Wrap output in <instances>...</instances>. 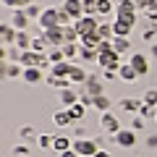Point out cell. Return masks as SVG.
<instances>
[{
	"instance_id": "obj_24",
	"label": "cell",
	"mask_w": 157,
	"mask_h": 157,
	"mask_svg": "<svg viewBox=\"0 0 157 157\" xmlns=\"http://www.w3.org/2000/svg\"><path fill=\"white\" fill-rule=\"evenodd\" d=\"M45 81H47L50 86H55V89H68V86H73V84H71V78H60V76H52V73L45 78Z\"/></svg>"
},
{
	"instance_id": "obj_43",
	"label": "cell",
	"mask_w": 157,
	"mask_h": 157,
	"mask_svg": "<svg viewBox=\"0 0 157 157\" xmlns=\"http://www.w3.org/2000/svg\"><path fill=\"white\" fill-rule=\"evenodd\" d=\"M144 16H147V18H149V21H152V24H155V21H157V0H152V6H149V8H147V11H144Z\"/></svg>"
},
{
	"instance_id": "obj_41",
	"label": "cell",
	"mask_w": 157,
	"mask_h": 157,
	"mask_svg": "<svg viewBox=\"0 0 157 157\" xmlns=\"http://www.w3.org/2000/svg\"><path fill=\"white\" fill-rule=\"evenodd\" d=\"M58 24H60V26H71L73 24V18L66 13V8H58Z\"/></svg>"
},
{
	"instance_id": "obj_14",
	"label": "cell",
	"mask_w": 157,
	"mask_h": 157,
	"mask_svg": "<svg viewBox=\"0 0 157 157\" xmlns=\"http://www.w3.org/2000/svg\"><path fill=\"white\" fill-rule=\"evenodd\" d=\"M76 102H78V89H73V86L60 89V105H63V110L71 107V105H76Z\"/></svg>"
},
{
	"instance_id": "obj_18",
	"label": "cell",
	"mask_w": 157,
	"mask_h": 157,
	"mask_svg": "<svg viewBox=\"0 0 157 157\" xmlns=\"http://www.w3.org/2000/svg\"><path fill=\"white\" fill-rule=\"evenodd\" d=\"M24 81H26V84H39V81H42V68H24Z\"/></svg>"
},
{
	"instance_id": "obj_33",
	"label": "cell",
	"mask_w": 157,
	"mask_h": 157,
	"mask_svg": "<svg viewBox=\"0 0 157 157\" xmlns=\"http://www.w3.org/2000/svg\"><path fill=\"white\" fill-rule=\"evenodd\" d=\"M97 34H100L102 39H113V37H115V32H113V21H110V24H102V21H100V26H97Z\"/></svg>"
},
{
	"instance_id": "obj_12",
	"label": "cell",
	"mask_w": 157,
	"mask_h": 157,
	"mask_svg": "<svg viewBox=\"0 0 157 157\" xmlns=\"http://www.w3.org/2000/svg\"><path fill=\"white\" fill-rule=\"evenodd\" d=\"M118 78L126 81V84H131V81L139 78V73H136V68L131 66V63H121V68H118Z\"/></svg>"
},
{
	"instance_id": "obj_4",
	"label": "cell",
	"mask_w": 157,
	"mask_h": 157,
	"mask_svg": "<svg viewBox=\"0 0 157 157\" xmlns=\"http://www.w3.org/2000/svg\"><path fill=\"white\" fill-rule=\"evenodd\" d=\"M97 66L102 68V71H107V68H121V55H118L115 50H107V52H100V58H97Z\"/></svg>"
},
{
	"instance_id": "obj_42",
	"label": "cell",
	"mask_w": 157,
	"mask_h": 157,
	"mask_svg": "<svg viewBox=\"0 0 157 157\" xmlns=\"http://www.w3.org/2000/svg\"><path fill=\"white\" fill-rule=\"evenodd\" d=\"M84 3V16H97V0H81Z\"/></svg>"
},
{
	"instance_id": "obj_17",
	"label": "cell",
	"mask_w": 157,
	"mask_h": 157,
	"mask_svg": "<svg viewBox=\"0 0 157 157\" xmlns=\"http://www.w3.org/2000/svg\"><path fill=\"white\" fill-rule=\"evenodd\" d=\"M141 102H144V100H134V97H123V100H118V110H126V113H139Z\"/></svg>"
},
{
	"instance_id": "obj_38",
	"label": "cell",
	"mask_w": 157,
	"mask_h": 157,
	"mask_svg": "<svg viewBox=\"0 0 157 157\" xmlns=\"http://www.w3.org/2000/svg\"><path fill=\"white\" fill-rule=\"evenodd\" d=\"M18 76H24V66H21V63H11L6 78H18Z\"/></svg>"
},
{
	"instance_id": "obj_27",
	"label": "cell",
	"mask_w": 157,
	"mask_h": 157,
	"mask_svg": "<svg viewBox=\"0 0 157 157\" xmlns=\"http://www.w3.org/2000/svg\"><path fill=\"white\" fill-rule=\"evenodd\" d=\"M71 139H68V136H55V141H52V149L55 152H68L71 149Z\"/></svg>"
},
{
	"instance_id": "obj_16",
	"label": "cell",
	"mask_w": 157,
	"mask_h": 157,
	"mask_svg": "<svg viewBox=\"0 0 157 157\" xmlns=\"http://www.w3.org/2000/svg\"><path fill=\"white\" fill-rule=\"evenodd\" d=\"M131 29H134V24L126 21V18H115V21H113V32H115V37H128Z\"/></svg>"
},
{
	"instance_id": "obj_30",
	"label": "cell",
	"mask_w": 157,
	"mask_h": 157,
	"mask_svg": "<svg viewBox=\"0 0 157 157\" xmlns=\"http://www.w3.org/2000/svg\"><path fill=\"white\" fill-rule=\"evenodd\" d=\"M113 11V0H97V16H110Z\"/></svg>"
},
{
	"instance_id": "obj_51",
	"label": "cell",
	"mask_w": 157,
	"mask_h": 157,
	"mask_svg": "<svg viewBox=\"0 0 157 157\" xmlns=\"http://www.w3.org/2000/svg\"><path fill=\"white\" fill-rule=\"evenodd\" d=\"M60 157H78V155H76V152H73V147H71V149H68V152H60Z\"/></svg>"
},
{
	"instance_id": "obj_6",
	"label": "cell",
	"mask_w": 157,
	"mask_h": 157,
	"mask_svg": "<svg viewBox=\"0 0 157 157\" xmlns=\"http://www.w3.org/2000/svg\"><path fill=\"white\" fill-rule=\"evenodd\" d=\"M37 26L45 32V29H52V26H60L58 24V8H45L42 11V16L37 18Z\"/></svg>"
},
{
	"instance_id": "obj_28",
	"label": "cell",
	"mask_w": 157,
	"mask_h": 157,
	"mask_svg": "<svg viewBox=\"0 0 157 157\" xmlns=\"http://www.w3.org/2000/svg\"><path fill=\"white\" fill-rule=\"evenodd\" d=\"M92 107H94V110H102V113H107L113 107V102L107 100L105 94H100V97H94V102H92Z\"/></svg>"
},
{
	"instance_id": "obj_49",
	"label": "cell",
	"mask_w": 157,
	"mask_h": 157,
	"mask_svg": "<svg viewBox=\"0 0 157 157\" xmlns=\"http://www.w3.org/2000/svg\"><path fill=\"white\" fill-rule=\"evenodd\" d=\"M73 134H76V139H86V128H84V126H78Z\"/></svg>"
},
{
	"instance_id": "obj_52",
	"label": "cell",
	"mask_w": 157,
	"mask_h": 157,
	"mask_svg": "<svg viewBox=\"0 0 157 157\" xmlns=\"http://www.w3.org/2000/svg\"><path fill=\"white\" fill-rule=\"evenodd\" d=\"M147 144H149V147H157V136H149V139H147Z\"/></svg>"
},
{
	"instance_id": "obj_19",
	"label": "cell",
	"mask_w": 157,
	"mask_h": 157,
	"mask_svg": "<svg viewBox=\"0 0 157 157\" xmlns=\"http://www.w3.org/2000/svg\"><path fill=\"white\" fill-rule=\"evenodd\" d=\"M32 50L34 52H50L52 45L45 39V34H39V37H32Z\"/></svg>"
},
{
	"instance_id": "obj_10",
	"label": "cell",
	"mask_w": 157,
	"mask_h": 157,
	"mask_svg": "<svg viewBox=\"0 0 157 157\" xmlns=\"http://www.w3.org/2000/svg\"><path fill=\"white\" fill-rule=\"evenodd\" d=\"M63 8H66V13L73 18V21H78V18L84 16V3H81V0H66Z\"/></svg>"
},
{
	"instance_id": "obj_23",
	"label": "cell",
	"mask_w": 157,
	"mask_h": 157,
	"mask_svg": "<svg viewBox=\"0 0 157 157\" xmlns=\"http://www.w3.org/2000/svg\"><path fill=\"white\" fill-rule=\"evenodd\" d=\"M18 139H21L24 144H29V141H34V144H37V131H34V126H21Z\"/></svg>"
},
{
	"instance_id": "obj_55",
	"label": "cell",
	"mask_w": 157,
	"mask_h": 157,
	"mask_svg": "<svg viewBox=\"0 0 157 157\" xmlns=\"http://www.w3.org/2000/svg\"><path fill=\"white\" fill-rule=\"evenodd\" d=\"M155 121H157V118H155Z\"/></svg>"
},
{
	"instance_id": "obj_39",
	"label": "cell",
	"mask_w": 157,
	"mask_h": 157,
	"mask_svg": "<svg viewBox=\"0 0 157 157\" xmlns=\"http://www.w3.org/2000/svg\"><path fill=\"white\" fill-rule=\"evenodd\" d=\"M141 100H144L147 105H152V107H157V89H155V86H149V89L144 92V97H141Z\"/></svg>"
},
{
	"instance_id": "obj_5",
	"label": "cell",
	"mask_w": 157,
	"mask_h": 157,
	"mask_svg": "<svg viewBox=\"0 0 157 157\" xmlns=\"http://www.w3.org/2000/svg\"><path fill=\"white\" fill-rule=\"evenodd\" d=\"M113 139H115L118 147L131 149V147H136V131H134V128H121L118 134H113Z\"/></svg>"
},
{
	"instance_id": "obj_46",
	"label": "cell",
	"mask_w": 157,
	"mask_h": 157,
	"mask_svg": "<svg viewBox=\"0 0 157 157\" xmlns=\"http://www.w3.org/2000/svg\"><path fill=\"white\" fill-rule=\"evenodd\" d=\"M102 78L105 81H113V78H118V71L115 68H107V71H102Z\"/></svg>"
},
{
	"instance_id": "obj_34",
	"label": "cell",
	"mask_w": 157,
	"mask_h": 157,
	"mask_svg": "<svg viewBox=\"0 0 157 157\" xmlns=\"http://www.w3.org/2000/svg\"><path fill=\"white\" fill-rule=\"evenodd\" d=\"M78 58H81V60H97V58H100V52H97L94 47H84V45H81V50H78Z\"/></svg>"
},
{
	"instance_id": "obj_22",
	"label": "cell",
	"mask_w": 157,
	"mask_h": 157,
	"mask_svg": "<svg viewBox=\"0 0 157 157\" xmlns=\"http://www.w3.org/2000/svg\"><path fill=\"white\" fill-rule=\"evenodd\" d=\"M66 110H68V115H71V121H81V118L86 115V105L84 102H76V105L66 107Z\"/></svg>"
},
{
	"instance_id": "obj_54",
	"label": "cell",
	"mask_w": 157,
	"mask_h": 157,
	"mask_svg": "<svg viewBox=\"0 0 157 157\" xmlns=\"http://www.w3.org/2000/svg\"><path fill=\"white\" fill-rule=\"evenodd\" d=\"M94 157H113V155H110V152H102V149H100V152H97Z\"/></svg>"
},
{
	"instance_id": "obj_37",
	"label": "cell",
	"mask_w": 157,
	"mask_h": 157,
	"mask_svg": "<svg viewBox=\"0 0 157 157\" xmlns=\"http://www.w3.org/2000/svg\"><path fill=\"white\" fill-rule=\"evenodd\" d=\"M47 58H50V63H52V66H55V63H63V60H66V55H63V50H60V47H52V50L47 52Z\"/></svg>"
},
{
	"instance_id": "obj_50",
	"label": "cell",
	"mask_w": 157,
	"mask_h": 157,
	"mask_svg": "<svg viewBox=\"0 0 157 157\" xmlns=\"http://www.w3.org/2000/svg\"><path fill=\"white\" fill-rule=\"evenodd\" d=\"M0 60H8V47L0 45Z\"/></svg>"
},
{
	"instance_id": "obj_20",
	"label": "cell",
	"mask_w": 157,
	"mask_h": 157,
	"mask_svg": "<svg viewBox=\"0 0 157 157\" xmlns=\"http://www.w3.org/2000/svg\"><path fill=\"white\" fill-rule=\"evenodd\" d=\"M60 50L66 55V60H73L78 55V50H81V42H66V45H60Z\"/></svg>"
},
{
	"instance_id": "obj_11",
	"label": "cell",
	"mask_w": 157,
	"mask_h": 157,
	"mask_svg": "<svg viewBox=\"0 0 157 157\" xmlns=\"http://www.w3.org/2000/svg\"><path fill=\"white\" fill-rule=\"evenodd\" d=\"M29 24H32V18H29L24 11H13V16H11V26L16 29V32H26Z\"/></svg>"
},
{
	"instance_id": "obj_53",
	"label": "cell",
	"mask_w": 157,
	"mask_h": 157,
	"mask_svg": "<svg viewBox=\"0 0 157 157\" xmlns=\"http://www.w3.org/2000/svg\"><path fill=\"white\" fill-rule=\"evenodd\" d=\"M149 55H152V58H157V42H155V45L149 47Z\"/></svg>"
},
{
	"instance_id": "obj_8",
	"label": "cell",
	"mask_w": 157,
	"mask_h": 157,
	"mask_svg": "<svg viewBox=\"0 0 157 157\" xmlns=\"http://www.w3.org/2000/svg\"><path fill=\"white\" fill-rule=\"evenodd\" d=\"M78 92H84L86 97H92V100H94V97H100L105 89H102V81H97L94 76H89V78L84 81V89H78Z\"/></svg>"
},
{
	"instance_id": "obj_9",
	"label": "cell",
	"mask_w": 157,
	"mask_h": 157,
	"mask_svg": "<svg viewBox=\"0 0 157 157\" xmlns=\"http://www.w3.org/2000/svg\"><path fill=\"white\" fill-rule=\"evenodd\" d=\"M45 39L47 42H50L52 47H60L63 42H66V37H63V26H52V29H45Z\"/></svg>"
},
{
	"instance_id": "obj_35",
	"label": "cell",
	"mask_w": 157,
	"mask_h": 157,
	"mask_svg": "<svg viewBox=\"0 0 157 157\" xmlns=\"http://www.w3.org/2000/svg\"><path fill=\"white\" fill-rule=\"evenodd\" d=\"M52 141H55V136H52V134H39L37 136V147H39V149H50Z\"/></svg>"
},
{
	"instance_id": "obj_7",
	"label": "cell",
	"mask_w": 157,
	"mask_h": 157,
	"mask_svg": "<svg viewBox=\"0 0 157 157\" xmlns=\"http://www.w3.org/2000/svg\"><path fill=\"white\" fill-rule=\"evenodd\" d=\"M100 126H102V128H105L110 136H113V134H118V131L123 128V126H121V121L115 118V113H110V110L100 115Z\"/></svg>"
},
{
	"instance_id": "obj_15",
	"label": "cell",
	"mask_w": 157,
	"mask_h": 157,
	"mask_svg": "<svg viewBox=\"0 0 157 157\" xmlns=\"http://www.w3.org/2000/svg\"><path fill=\"white\" fill-rule=\"evenodd\" d=\"M128 63L136 68V73H139V76H144V73L149 71V63H147V55H141V52H134Z\"/></svg>"
},
{
	"instance_id": "obj_25",
	"label": "cell",
	"mask_w": 157,
	"mask_h": 157,
	"mask_svg": "<svg viewBox=\"0 0 157 157\" xmlns=\"http://www.w3.org/2000/svg\"><path fill=\"white\" fill-rule=\"evenodd\" d=\"M78 42H81L84 47H94V50H97V47H100V42H102V37H100L97 32H92V34H84Z\"/></svg>"
},
{
	"instance_id": "obj_47",
	"label": "cell",
	"mask_w": 157,
	"mask_h": 157,
	"mask_svg": "<svg viewBox=\"0 0 157 157\" xmlns=\"http://www.w3.org/2000/svg\"><path fill=\"white\" fill-rule=\"evenodd\" d=\"M155 34H157V32H155V26H149V29H147L144 34H141V37H144L147 42H152V39H155Z\"/></svg>"
},
{
	"instance_id": "obj_2",
	"label": "cell",
	"mask_w": 157,
	"mask_h": 157,
	"mask_svg": "<svg viewBox=\"0 0 157 157\" xmlns=\"http://www.w3.org/2000/svg\"><path fill=\"white\" fill-rule=\"evenodd\" d=\"M73 152H76L78 157H94L100 149H97L94 139H76L73 141Z\"/></svg>"
},
{
	"instance_id": "obj_31",
	"label": "cell",
	"mask_w": 157,
	"mask_h": 157,
	"mask_svg": "<svg viewBox=\"0 0 157 157\" xmlns=\"http://www.w3.org/2000/svg\"><path fill=\"white\" fill-rule=\"evenodd\" d=\"M21 11H24V13H26V16H29V18H32V21H37V18H39V16H42V11H45V8H39V6H37V3H29V6H26V8H21Z\"/></svg>"
},
{
	"instance_id": "obj_26",
	"label": "cell",
	"mask_w": 157,
	"mask_h": 157,
	"mask_svg": "<svg viewBox=\"0 0 157 157\" xmlns=\"http://www.w3.org/2000/svg\"><path fill=\"white\" fill-rule=\"evenodd\" d=\"M13 45H16L18 50H32V37H29V32H18Z\"/></svg>"
},
{
	"instance_id": "obj_29",
	"label": "cell",
	"mask_w": 157,
	"mask_h": 157,
	"mask_svg": "<svg viewBox=\"0 0 157 157\" xmlns=\"http://www.w3.org/2000/svg\"><path fill=\"white\" fill-rule=\"evenodd\" d=\"M113 50H115L118 55H123V52L128 50V37H113Z\"/></svg>"
},
{
	"instance_id": "obj_13",
	"label": "cell",
	"mask_w": 157,
	"mask_h": 157,
	"mask_svg": "<svg viewBox=\"0 0 157 157\" xmlns=\"http://www.w3.org/2000/svg\"><path fill=\"white\" fill-rule=\"evenodd\" d=\"M68 78H71L73 86H84V81L89 78V73H86L81 66H76V63H73V68H71V73H68Z\"/></svg>"
},
{
	"instance_id": "obj_45",
	"label": "cell",
	"mask_w": 157,
	"mask_h": 157,
	"mask_svg": "<svg viewBox=\"0 0 157 157\" xmlns=\"http://www.w3.org/2000/svg\"><path fill=\"white\" fill-rule=\"evenodd\" d=\"M131 128H134V131H141V128H144V118H141V115H134V121H131Z\"/></svg>"
},
{
	"instance_id": "obj_36",
	"label": "cell",
	"mask_w": 157,
	"mask_h": 157,
	"mask_svg": "<svg viewBox=\"0 0 157 157\" xmlns=\"http://www.w3.org/2000/svg\"><path fill=\"white\" fill-rule=\"evenodd\" d=\"M3 6H8V8H13V11H21V8H26L32 0H0Z\"/></svg>"
},
{
	"instance_id": "obj_44",
	"label": "cell",
	"mask_w": 157,
	"mask_h": 157,
	"mask_svg": "<svg viewBox=\"0 0 157 157\" xmlns=\"http://www.w3.org/2000/svg\"><path fill=\"white\" fill-rule=\"evenodd\" d=\"M13 152H16L18 157H26V155H32V152H29V147L24 144V141H21V144H16V147H13Z\"/></svg>"
},
{
	"instance_id": "obj_21",
	"label": "cell",
	"mask_w": 157,
	"mask_h": 157,
	"mask_svg": "<svg viewBox=\"0 0 157 157\" xmlns=\"http://www.w3.org/2000/svg\"><path fill=\"white\" fill-rule=\"evenodd\" d=\"M73 63L71 60H63V63H55L52 66V76H60V78H68V73H71Z\"/></svg>"
},
{
	"instance_id": "obj_48",
	"label": "cell",
	"mask_w": 157,
	"mask_h": 157,
	"mask_svg": "<svg viewBox=\"0 0 157 157\" xmlns=\"http://www.w3.org/2000/svg\"><path fill=\"white\" fill-rule=\"evenodd\" d=\"M8 66H11V60H0V76H8Z\"/></svg>"
},
{
	"instance_id": "obj_32",
	"label": "cell",
	"mask_w": 157,
	"mask_h": 157,
	"mask_svg": "<svg viewBox=\"0 0 157 157\" xmlns=\"http://www.w3.org/2000/svg\"><path fill=\"white\" fill-rule=\"evenodd\" d=\"M52 121H55V126H68L71 123V115H68V110H55V115H52Z\"/></svg>"
},
{
	"instance_id": "obj_40",
	"label": "cell",
	"mask_w": 157,
	"mask_h": 157,
	"mask_svg": "<svg viewBox=\"0 0 157 157\" xmlns=\"http://www.w3.org/2000/svg\"><path fill=\"white\" fill-rule=\"evenodd\" d=\"M139 115H141V118H157V107H152V105H147V102H141Z\"/></svg>"
},
{
	"instance_id": "obj_1",
	"label": "cell",
	"mask_w": 157,
	"mask_h": 157,
	"mask_svg": "<svg viewBox=\"0 0 157 157\" xmlns=\"http://www.w3.org/2000/svg\"><path fill=\"white\" fill-rule=\"evenodd\" d=\"M115 18H126L136 26V18H139V8H136V0H118L115 3Z\"/></svg>"
},
{
	"instance_id": "obj_3",
	"label": "cell",
	"mask_w": 157,
	"mask_h": 157,
	"mask_svg": "<svg viewBox=\"0 0 157 157\" xmlns=\"http://www.w3.org/2000/svg\"><path fill=\"white\" fill-rule=\"evenodd\" d=\"M73 26H76L78 37H84V34H92V32H97L100 21H97V16H81L78 21H73Z\"/></svg>"
}]
</instances>
